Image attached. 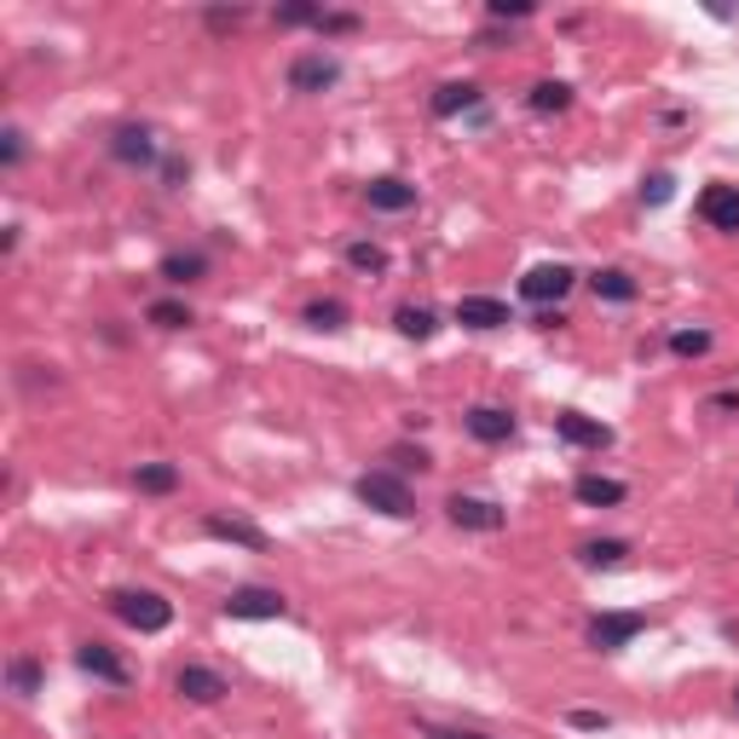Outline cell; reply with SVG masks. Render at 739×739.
<instances>
[{"instance_id": "obj_3", "label": "cell", "mask_w": 739, "mask_h": 739, "mask_svg": "<svg viewBox=\"0 0 739 739\" xmlns=\"http://www.w3.org/2000/svg\"><path fill=\"white\" fill-rule=\"evenodd\" d=\"M284 613H289V601L277 590H261V583H243V590L225 595V619H237V624H272Z\"/></svg>"}, {"instance_id": "obj_11", "label": "cell", "mask_w": 739, "mask_h": 739, "mask_svg": "<svg viewBox=\"0 0 739 739\" xmlns=\"http://www.w3.org/2000/svg\"><path fill=\"white\" fill-rule=\"evenodd\" d=\"M555 433H560L567 445H578V451H601V445H613V427L595 422V416H583V411H560V416H555Z\"/></svg>"}, {"instance_id": "obj_21", "label": "cell", "mask_w": 739, "mask_h": 739, "mask_svg": "<svg viewBox=\"0 0 739 739\" xmlns=\"http://www.w3.org/2000/svg\"><path fill=\"white\" fill-rule=\"evenodd\" d=\"M168 284H197L202 272H209V261H202V254L191 249V254H162V266H157Z\"/></svg>"}, {"instance_id": "obj_16", "label": "cell", "mask_w": 739, "mask_h": 739, "mask_svg": "<svg viewBox=\"0 0 739 739\" xmlns=\"http://www.w3.org/2000/svg\"><path fill=\"white\" fill-rule=\"evenodd\" d=\"M572 497L583 508H619L624 503V486H619V479H606V474H578L572 479Z\"/></svg>"}, {"instance_id": "obj_32", "label": "cell", "mask_w": 739, "mask_h": 739, "mask_svg": "<svg viewBox=\"0 0 739 739\" xmlns=\"http://www.w3.org/2000/svg\"><path fill=\"white\" fill-rule=\"evenodd\" d=\"M567 722H572V728H583V733L613 728V717H606V710H567Z\"/></svg>"}, {"instance_id": "obj_13", "label": "cell", "mask_w": 739, "mask_h": 739, "mask_svg": "<svg viewBox=\"0 0 739 739\" xmlns=\"http://www.w3.org/2000/svg\"><path fill=\"white\" fill-rule=\"evenodd\" d=\"M365 202H370L376 214H411V209H416V186H411V180H393V173H388V180H370V186H365Z\"/></svg>"}, {"instance_id": "obj_29", "label": "cell", "mask_w": 739, "mask_h": 739, "mask_svg": "<svg viewBox=\"0 0 739 739\" xmlns=\"http://www.w3.org/2000/svg\"><path fill=\"white\" fill-rule=\"evenodd\" d=\"M705 347H710L705 329H676V336H671V352H682V359H699Z\"/></svg>"}, {"instance_id": "obj_1", "label": "cell", "mask_w": 739, "mask_h": 739, "mask_svg": "<svg viewBox=\"0 0 739 739\" xmlns=\"http://www.w3.org/2000/svg\"><path fill=\"white\" fill-rule=\"evenodd\" d=\"M110 613L127 624V630H139V635H157L173 624V606L157 595V590H116L110 595Z\"/></svg>"}, {"instance_id": "obj_20", "label": "cell", "mask_w": 739, "mask_h": 739, "mask_svg": "<svg viewBox=\"0 0 739 739\" xmlns=\"http://www.w3.org/2000/svg\"><path fill=\"white\" fill-rule=\"evenodd\" d=\"M526 105L538 110V116H560V110L572 105V87L567 82H538V87L526 93Z\"/></svg>"}, {"instance_id": "obj_39", "label": "cell", "mask_w": 739, "mask_h": 739, "mask_svg": "<svg viewBox=\"0 0 739 739\" xmlns=\"http://www.w3.org/2000/svg\"><path fill=\"white\" fill-rule=\"evenodd\" d=\"M733 710H739V694H733Z\"/></svg>"}, {"instance_id": "obj_19", "label": "cell", "mask_w": 739, "mask_h": 739, "mask_svg": "<svg viewBox=\"0 0 739 739\" xmlns=\"http://www.w3.org/2000/svg\"><path fill=\"white\" fill-rule=\"evenodd\" d=\"M134 486L150 492V497H168L173 486H180V468H173V463H139L134 468Z\"/></svg>"}, {"instance_id": "obj_27", "label": "cell", "mask_w": 739, "mask_h": 739, "mask_svg": "<svg viewBox=\"0 0 739 739\" xmlns=\"http://www.w3.org/2000/svg\"><path fill=\"white\" fill-rule=\"evenodd\" d=\"M7 682H12V694H18V699H30L35 687H41V671H35V658H12Z\"/></svg>"}, {"instance_id": "obj_26", "label": "cell", "mask_w": 739, "mask_h": 739, "mask_svg": "<svg viewBox=\"0 0 739 739\" xmlns=\"http://www.w3.org/2000/svg\"><path fill=\"white\" fill-rule=\"evenodd\" d=\"M300 318H307L313 329H347V300H313Z\"/></svg>"}, {"instance_id": "obj_31", "label": "cell", "mask_w": 739, "mask_h": 739, "mask_svg": "<svg viewBox=\"0 0 739 739\" xmlns=\"http://www.w3.org/2000/svg\"><path fill=\"white\" fill-rule=\"evenodd\" d=\"M422 739H492V733H479V728H456V722H416Z\"/></svg>"}, {"instance_id": "obj_2", "label": "cell", "mask_w": 739, "mask_h": 739, "mask_svg": "<svg viewBox=\"0 0 739 739\" xmlns=\"http://www.w3.org/2000/svg\"><path fill=\"white\" fill-rule=\"evenodd\" d=\"M359 503H370L376 515H388V520H411L416 515V497H411V486H404L399 474H388V468H376V474H359Z\"/></svg>"}, {"instance_id": "obj_38", "label": "cell", "mask_w": 739, "mask_h": 739, "mask_svg": "<svg viewBox=\"0 0 739 739\" xmlns=\"http://www.w3.org/2000/svg\"><path fill=\"white\" fill-rule=\"evenodd\" d=\"M710 411H739V393H717V399H710Z\"/></svg>"}, {"instance_id": "obj_10", "label": "cell", "mask_w": 739, "mask_h": 739, "mask_svg": "<svg viewBox=\"0 0 739 739\" xmlns=\"http://www.w3.org/2000/svg\"><path fill=\"white\" fill-rule=\"evenodd\" d=\"M699 220L710 232H739V186H705L699 191Z\"/></svg>"}, {"instance_id": "obj_36", "label": "cell", "mask_w": 739, "mask_h": 739, "mask_svg": "<svg viewBox=\"0 0 739 739\" xmlns=\"http://www.w3.org/2000/svg\"><path fill=\"white\" fill-rule=\"evenodd\" d=\"M18 162H23V134L12 127V134H7V168H18Z\"/></svg>"}, {"instance_id": "obj_34", "label": "cell", "mask_w": 739, "mask_h": 739, "mask_svg": "<svg viewBox=\"0 0 739 739\" xmlns=\"http://www.w3.org/2000/svg\"><path fill=\"white\" fill-rule=\"evenodd\" d=\"M671 191H676L671 173H653V180L642 186V202H653V209H658V202H671Z\"/></svg>"}, {"instance_id": "obj_5", "label": "cell", "mask_w": 739, "mask_h": 739, "mask_svg": "<svg viewBox=\"0 0 739 739\" xmlns=\"http://www.w3.org/2000/svg\"><path fill=\"white\" fill-rule=\"evenodd\" d=\"M572 284H578V272H572V266H560V261L531 266V272L520 277V300H531V307H549V300H560Z\"/></svg>"}, {"instance_id": "obj_30", "label": "cell", "mask_w": 739, "mask_h": 739, "mask_svg": "<svg viewBox=\"0 0 739 739\" xmlns=\"http://www.w3.org/2000/svg\"><path fill=\"white\" fill-rule=\"evenodd\" d=\"M300 23H313V30H318L324 7H284V12H277V30H300Z\"/></svg>"}, {"instance_id": "obj_24", "label": "cell", "mask_w": 739, "mask_h": 739, "mask_svg": "<svg viewBox=\"0 0 739 739\" xmlns=\"http://www.w3.org/2000/svg\"><path fill=\"white\" fill-rule=\"evenodd\" d=\"M393 324H399V336H404V341H427L433 329H440V318H433L427 307H399Z\"/></svg>"}, {"instance_id": "obj_22", "label": "cell", "mask_w": 739, "mask_h": 739, "mask_svg": "<svg viewBox=\"0 0 739 739\" xmlns=\"http://www.w3.org/2000/svg\"><path fill=\"white\" fill-rule=\"evenodd\" d=\"M347 266L352 272H365V277H381V272H388V249H381V243H347Z\"/></svg>"}, {"instance_id": "obj_7", "label": "cell", "mask_w": 739, "mask_h": 739, "mask_svg": "<svg viewBox=\"0 0 739 739\" xmlns=\"http://www.w3.org/2000/svg\"><path fill=\"white\" fill-rule=\"evenodd\" d=\"M445 515H451V526H468V531H503V526H508L503 503H492V497H463V492L445 503Z\"/></svg>"}, {"instance_id": "obj_14", "label": "cell", "mask_w": 739, "mask_h": 739, "mask_svg": "<svg viewBox=\"0 0 739 739\" xmlns=\"http://www.w3.org/2000/svg\"><path fill=\"white\" fill-rule=\"evenodd\" d=\"M75 665H82L87 676H98V682H110V687H127L134 676H127V665L110 653V647H98V642H87V647H75Z\"/></svg>"}, {"instance_id": "obj_17", "label": "cell", "mask_w": 739, "mask_h": 739, "mask_svg": "<svg viewBox=\"0 0 739 739\" xmlns=\"http://www.w3.org/2000/svg\"><path fill=\"white\" fill-rule=\"evenodd\" d=\"M110 157L127 162V168H145L150 157H157V139H150V127H122V134L110 139Z\"/></svg>"}, {"instance_id": "obj_9", "label": "cell", "mask_w": 739, "mask_h": 739, "mask_svg": "<svg viewBox=\"0 0 739 739\" xmlns=\"http://www.w3.org/2000/svg\"><path fill=\"white\" fill-rule=\"evenodd\" d=\"M173 694L191 699V705H220L232 687H225V676L209 671V665H180V676H173Z\"/></svg>"}, {"instance_id": "obj_35", "label": "cell", "mask_w": 739, "mask_h": 739, "mask_svg": "<svg viewBox=\"0 0 739 739\" xmlns=\"http://www.w3.org/2000/svg\"><path fill=\"white\" fill-rule=\"evenodd\" d=\"M352 30H359L352 12H324V23H318V35H352Z\"/></svg>"}, {"instance_id": "obj_8", "label": "cell", "mask_w": 739, "mask_h": 739, "mask_svg": "<svg viewBox=\"0 0 739 739\" xmlns=\"http://www.w3.org/2000/svg\"><path fill=\"white\" fill-rule=\"evenodd\" d=\"M202 531L209 538H220V543H237V549H249V555H266L272 549V538L254 520H243V515H209L202 520Z\"/></svg>"}, {"instance_id": "obj_15", "label": "cell", "mask_w": 739, "mask_h": 739, "mask_svg": "<svg viewBox=\"0 0 739 739\" xmlns=\"http://www.w3.org/2000/svg\"><path fill=\"white\" fill-rule=\"evenodd\" d=\"M456 324H468V329H503L508 324V307L492 295H463L456 300Z\"/></svg>"}, {"instance_id": "obj_18", "label": "cell", "mask_w": 739, "mask_h": 739, "mask_svg": "<svg viewBox=\"0 0 739 739\" xmlns=\"http://www.w3.org/2000/svg\"><path fill=\"white\" fill-rule=\"evenodd\" d=\"M468 110H479V87L474 82H445L440 93H433V116H440V122L468 116Z\"/></svg>"}, {"instance_id": "obj_28", "label": "cell", "mask_w": 739, "mask_h": 739, "mask_svg": "<svg viewBox=\"0 0 739 739\" xmlns=\"http://www.w3.org/2000/svg\"><path fill=\"white\" fill-rule=\"evenodd\" d=\"M150 324H157V329H186L191 307H180V300H157V307H150Z\"/></svg>"}, {"instance_id": "obj_6", "label": "cell", "mask_w": 739, "mask_h": 739, "mask_svg": "<svg viewBox=\"0 0 739 739\" xmlns=\"http://www.w3.org/2000/svg\"><path fill=\"white\" fill-rule=\"evenodd\" d=\"M642 630H647V613H601V619H590V647L624 653Z\"/></svg>"}, {"instance_id": "obj_4", "label": "cell", "mask_w": 739, "mask_h": 739, "mask_svg": "<svg viewBox=\"0 0 739 739\" xmlns=\"http://www.w3.org/2000/svg\"><path fill=\"white\" fill-rule=\"evenodd\" d=\"M341 82V59L336 53H300L289 64V93H329Z\"/></svg>"}, {"instance_id": "obj_37", "label": "cell", "mask_w": 739, "mask_h": 739, "mask_svg": "<svg viewBox=\"0 0 739 739\" xmlns=\"http://www.w3.org/2000/svg\"><path fill=\"white\" fill-rule=\"evenodd\" d=\"M243 12H209V30H237Z\"/></svg>"}, {"instance_id": "obj_12", "label": "cell", "mask_w": 739, "mask_h": 739, "mask_svg": "<svg viewBox=\"0 0 739 739\" xmlns=\"http://www.w3.org/2000/svg\"><path fill=\"white\" fill-rule=\"evenodd\" d=\"M463 427L474 433L479 445H503V440H515V416H508L503 404H474V411L463 416Z\"/></svg>"}, {"instance_id": "obj_25", "label": "cell", "mask_w": 739, "mask_h": 739, "mask_svg": "<svg viewBox=\"0 0 739 739\" xmlns=\"http://www.w3.org/2000/svg\"><path fill=\"white\" fill-rule=\"evenodd\" d=\"M624 555H630V543H624V538H595V543H583V549H578L583 567H619Z\"/></svg>"}, {"instance_id": "obj_33", "label": "cell", "mask_w": 739, "mask_h": 739, "mask_svg": "<svg viewBox=\"0 0 739 739\" xmlns=\"http://www.w3.org/2000/svg\"><path fill=\"white\" fill-rule=\"evenodd\" d=\"M497 23H520V18H531V7H526V0H492V7H486Z\"/></svg>"}, {"instance_id": "obj_23", "label": "cell", "mask_w": 739, "mask_h": 739, "mask_svg": "<svg viewBox=\"0 0 739 739\" xmlns=\"http://www.w3.org/2000/svg\"><path fill=\"white\" fill-rule=\"evenodd\" d=\"M590 284H595V295H601V300H619V307H624V300H635V277H630V272H619V266L595 272Z\"/></svg>"}]
</instances>
